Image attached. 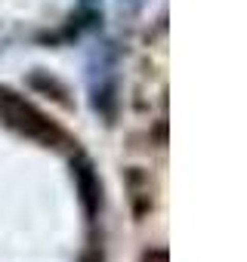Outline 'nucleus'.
Wrapping results in <instances>:
<instances>
[{"instance_id": "nucleus-1", "label": "nucleus", "mask_w": 247, "mask_h": 262, "mask_svg": "<svg viewBox=\"0 0 247 262\" xmlns=\"http://www.w3.org/2000/svg\"><path fill=\"white\" fill-rule=\"evenodd\" d=\"M0 114L7 117V123L19 126L22 133H28V136H44V139H53V136H56V129H53L37 111H31L25 102L13 99L10 93H0Z\"/></svg>"}, {"instance_id": "nucleus-2", "label": "nucleus", "mask_w": 247, "mask_h": 262, "mask_svg": "<svg viewBox=\"0 0 247 262\" xmlns=\"http://www.w3.org/2000/svg\"><path fill=\"white\" fill-rule=\"evenodd\" d=\"M77 185H80V198H84V204H87V210L93 213L96 210V194H99V188L93 185V173H90V167L87 164H80L77 170Z\"/></svg>"}, {"instance_id": "nucleus-3", "label": "nucleus", "mask_w": 247, "mask_h": 262, "mask_svg": "<svg viewBox=\"0 0 247 262\" xmlns=\"http://www.w3.org/2000/svg\"><path fill=\"white\" fill-rule=\"evenodd\" d=\"M87 262H90V259H87Z\"/></svg>"}]
</instances>
